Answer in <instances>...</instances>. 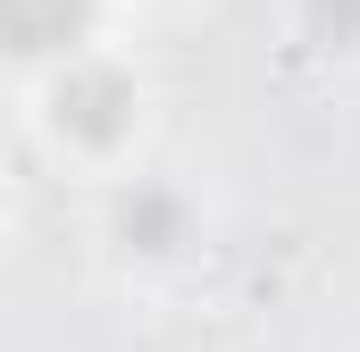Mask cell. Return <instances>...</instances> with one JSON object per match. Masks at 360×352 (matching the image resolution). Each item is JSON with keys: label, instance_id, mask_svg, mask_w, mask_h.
<instances>
[{"label": "cell", "instance_id": "1", "mask_svg": "<svg viewBox=\"0 0 360 352\" xmlns=\"http://www.w3.org/2000/svg\"><path fill=\"white\" fill-rule=\"evenodd\" d=\"M51 126L68 143H84V151L126 143V126H134V76L109 68V59H68L59 84H51Z\"/></svg>", "mask_w": 360, "mask_h": 352}, {"label": "cell", "instance_id": "2", "mask_svg": "<svg viewBox=\"0 0 360 352\" xmlns=\"http://www.w3.org/2000/svg\"><path fill=\"white\" fill-rule=\"evenodd\" d=\"M92 0H0V51L17 59H76Z\"/></svg>", "mask_w": 360, "mask_h": 352}, {"label": "cell", "instance_id": "3", "mask_svg": "<svg viewBox=\"0 0 360 352\" xmlns=\"http://www.w3.org/2000/svg\"><path fill=\"white\" fill-rule=\"evenodd\" d=\"M117 235L134 244V252H168L184 235V210H176V193H160V184H134L126 201H117Z\"/></svg>", "mask_w": 360, "mask_h": 352}, {"label": "cell", "instance_id": "4", "mask_svg": "<svg viewBox=\"0 0 360 352\" xmlns=\"http://www.w3.org/2000/svg\"><path fill=\"white\" fill-rule=\"evenodd\" d=\"M302 17L327 51H360V0H302Z\"/></svg>", "mask_w": 360, "mask_h": 352}]
</instances>
